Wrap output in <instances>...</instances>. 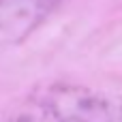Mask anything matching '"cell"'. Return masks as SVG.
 Listing matches in <instances>:
<instances>
[{"label": "cell", "instance_id": "1", "mask_svg": "<svg viewBox=\"0 0 122 122\" xmlns=\"http://www.w3.org/2000/svg\"><path fill=\"white\" fill-rule=\"evenodd\" d=\"M6 122H122V94L71 81H47L26 92Z\"/></svg>", "mask_w": 122, "mask_h": 122}, {"label": "cell", "instance_id": "2", "mask_svg": "<svg viewBox=\"0 0 122 122\" xmlns=\"http://www.w3.org/2000/svg\"><path fill=\"white\" fill-rule=\"evenodd\" d=\"M60 4L62 0H0V49L26 41Z\"/></svg>", "mask_w": 122, "mask_h": 122}]
</instances>
